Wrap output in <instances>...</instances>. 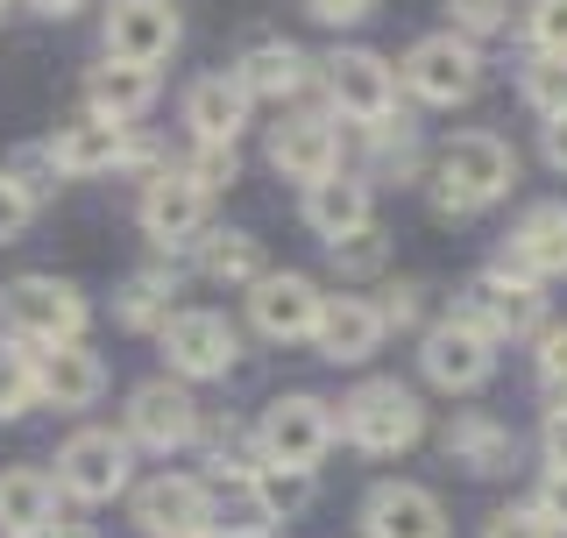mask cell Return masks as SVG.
<instances>
[{"mask_svg":"<svg viewBox=\"0 0 567 538\" xmlns=\"http://www.w3.org/2000/svg\"><path fill=\"white\" fill-rule=\"evenodd\" d=\"M369 220H377V192H369V177L333 170V177H319V185H306V227L327 248L348 241V235H362Z\"/></svg>","mask_w":567,"mask_h":538,"instance_id":"cell-19","label":"cell"},{"mask_svg":"<svg viewBox=\"0 0 567 538\" xmlns=\"http://www.w3.org/2000/svg\"><path fill=\"white\" fill-rule=\"evenodd\" d=\"M341 433L362 446V454L390 461V454H404V446H419V433H425V404H419L404 383H362V390L341 404Z\"/></svg>","mask_w":567,"mask_h":538,"instance_id":"cell-3","label":"cell"},{"mask_svg":"<svg viewBox=\"0 0 567 538\" xmlns=\"http://www.w3.org/2000/svg\"><path fill=\"white\" fill-rule=\"evenodd\" d=\"M29 8H35V14H79L85 0H29Z\"/></svg>","mask_w":567,"mask_h":538,"instance_id":"cell-47","label":"cell"},{"mask_svg":"<svg viewBox=\"0 0 567 538\" xmlns=\"http://www.w3.org/2000/svg\"><path fill=\"white\" fill-rule=\"evenodd\" d=\"M128 468H135L128 439L85 425V433H71L64 454H58V489L79 496V504H114V496L128 489Z\"/></svg>","mask_w":567,"mask_h":538,"instance_id":"cell-7","label":"cell"},{"mask_svg":"<svg viewBox=\"0 0 567 538\" xmlns=\"http://www.w3.org/2000/svg\"><path fill=\"white\" fill-rule=\"evenodd\" d=\"M85 106H93L100 121H121V128H128L135 114H150V106H156V71H150V64L106 58L93 79H85Z\"/></svg>","mask_w":567,"mask_h":538,"instance_id":"cell-26","label":"cell"},{"mask_svg":"<svg viewBox=\"0 0 567 538\" xmlns=\"http://www.w3.org/2000/svg\"><path fill=\"white\" fill-rule=\"evenodd\" d=\"M419 369H425V383H440V390H483L489 369H496V340L475 327L468 312H454V319H440V327H425Z\"/></svg>","mask_w":567,"mask_h":538,"instance_id":"cell-8","label":"cell"},{"mask_svg":"<svg viewBox=\"0 0 567 538\" xmlns=\"http://www.w3.org/2000/svg\"><path fill=\"white\" fill-rule=\"evenodd\" d=\"M539 517L554 531H567V475H546V489H539Z\"/></svg>","mask_w":567,"mask_h":538,"instance_id":"cell-45","label":"cell"},{"mask_svg":"<svg viewBox=\"0 0 567 538\" xmlns=\"http://www.w3.org/2000/svg\"><path fill=\"white\" fill-rule=\"evenodd\" d=\"M398 85H412V93L425 106H461V100H475V85H483V58H475V43L468 35H425V43L404 50V64H398Z\"/></svg>","mask_w":567,"mask_h":538,"instance_id":"cell-5","label":"cell"},{"mask_svg":"<svg viewBox=\"0 0 567 538\" xmlns=\"http://www.w3.org/2000/svg\"><path fill=\"white\" fill-rule=\"evenodd\" d=\"M270 164L291 177V185H319V177L341 170V135H333L327 114H291L270 128Z\"/></svg>","mask_w":567,"mask_h":538,"instance_id":"cell-17","label":"cell"},{"mask_svg":"<svg viewBox=\"0 0 567 538\" xmlns=\"http://www.w3.org/2000/svg\"><path fill=\"white\" fill-rule=\"evenodd\" d=\"M235 79L248 85V100H291V93H306L312 58H306L298 43H284V35H262V43H248V50H241Z\"/></svg>","mask_w":567,"mask_h":538,"instance_id":"cell-24","label":"cell"},{"mask_svg":"<svg viewBox=\"0 0 567 538\" xmlns=\"http://www.w3.org/2000/svg\"><path fill=\"white\" fill-rule=\"evenodd\" d=\"M319 85H327V100L341 106L348 121H362V128L398 121V71H390L377 50H333V58L319 64Z\"/></svg>","mask_w":567,"mask_h":538,"instance_id":"cell-6","label":"cell"},{"mask_svg":"<svg viewBox=\"0 0 567 538\" xmlns=\"http://www.w3.org/2000/svg\"><path fill=\"white\" fill-rule=\"evenodd\" d=\"M100 35H106V58L156 71L177 50V8L171 0H106Z\"/></svg>","mask_w":567,"mask_h":538,"instance_id":"cell-12","label":"cell"},{"mask_svg":"<svg viewBox=\"0 0 567 538\" xmlns=\"http://www.w3.org/2000/svg\"><path fill=\"white\" fill-rule=\"evenodd\" d=\"M0 327L22 348H64V340L85 333V291L64 277H14L0 283Z\"/></svg>","mask_w":567,"mask_h":538,"instance_id":"cell-2","label":"cell"},{"mask_svg":"<svg viewBox=\"0 0 567 538\" xmlns=\"http://www.w3.org/2000/svg\"><path fill=\"white\" fill-rule=\"evenodd\" d=\"M35 375H43V404H58V411H93L100 390H106V362L85 348V340L43 348L35 354Z\"/></svg>","mask_w":567,"mask_h":538,"instance_id":"cell-21","label":"cell"},{"mask_svg":"<svg viewBox=\"0 0 567 538\" xmlns=\"http://www.w3.org/2000/svg\"><path fill=\"white\" fill-rule=\"evenodd\" d=\"M390 304H377L383 312V327H412V319L425 312V283H398V291H383Z\"/></svg>","mask_w":567,"mask_h":538,"instance_id":"cell-43","label":"cell"},{"mask_svg":"<svg viewBox=\"0 0 567 538\" xmlns=\"http://www.w3.org/2000/svg\"><path fill=\"white\" fill-rule=\"evenodd\" d=\"M327 256H333V269H341V277H377V269H383V235H377V227H362V235L333 241Z\"/></svg>","mask_w":567,"mask_h":538,"instance_id":"cell-36","label":"cell"},{"mask_svg":"<svg viewBox=\"0 0 567 538\" xmlns=\"http://www.w3.org/2000/svg\"><path fill=\"white\" fill-rule=\"evenodd\" d=\"M483 538H560V531L539 517V504H511V510H496L483 525Z\"/></svg>","mask_w":567,"mask_h":538,"instance_id":"cell-39","label":"cell"},{"mask_svg":"<svg viewBox=\"0 0 567 538\" xmlns=\"http://www.w3.org/2000/svg\"><path fill=\"white\" fill-rule=\"evenodd\" d=\"M333 411L306 397V390H291V397H277L270 411H262V425H256V454H262V468H319V454L333 446Z\"/></svg>","mask_w":567,"mask_h":538,"instance_id":"cell-4","label":"cell"},{"mask_svg":"<svg viewBox=\"0 0 567 538\" xmlns=\"http://www.w3.org/2000/svg\"><path fill=\"white\" fill-rule=\"evenodd\" d=\"M22 538H58V531H22Z\"/></svg>","mask_w":567,"mask_h":538,"instance_id":"cell-49","label":"cell"},{"mask_svg":"<svg viewBox=\"0 0 567 538\" xmlns=\"http://www.w3.org/2000/svg\"><path fill=\"white\" fill-rule=\"evenodd\" d=\"M319 283L312 277H262L256 291H248V319H256V333L262 340H312V327H319Z\"/></svg>","mask_w":567,"mask_h":538,"instance_id":"cell-18","label":"cell"},{"mask_svg":"<svg viewBox=\"0 0 567 538\" xmlns=\"http://www.w3.org/2000/svg\"><path fill=\"white\" fill-rule=\"evenodd\" d=\"M511 269H525L532 283L539 277H567V199H546V206H525L518 227H511Z\"/></svg>","mask_w":567,"mask_h":538,"instance_id":"cell-20","label":"cell"},{"mask_svg":"<svg viewBox=\"0 0 567 538\" xmlns=\"http://www.w3.org/2000/svg\"><path fill=\"white\" fill-rule=\"evenodd\" d=\"M525 43L532 50H560L567 58V0H532L525 8Z\"/></svg>","mask_w":567,"mask_h":538,"instance_id":"cell-37","label":"cell"},{"mask_svg":"<svg viewBox=\"0 0 567 538\" xmlns=\"http://www.w3.org/2000/svg\"><path fill=\"white\" fill-rule=\"evenodd\" d=\"M447 14H454V35H496L511 22V0H447Z\"/></svg>","mask_w":567,"mask_h":538,"instance_id":"cell-38","label":"cell"},{"mask_svg":"<svg viewBox=\"0 0 567 538\" xmlns=\"http://www.w3.org/2000/svg\"><path fill=\"white\" fill-rule=\"evenodd\" d=\"M135 531L142 538H192L213 531V489L199 475H156L135 489Z\"/></svg>","mask_w":567,"mask_h":538,"instance_id":"cell-13","label":"cell"},{"mask_svg":"<svg viewBox=\"0 0 567 538\" xmlns=\"http://www.w3.org/2000/svg\"><path fill=\"white\" fill-rule=\"evenodd\" d=\"M256 489L277 517H291V510L312 504V468H256Z\"/></svg>","mask_w":567,"mask_h":538,"instance_id":"cell-33","label":"cell"},{"mask_svg":"<svg viewBox=\"0 0 567 538\" xmlns=\"http://www.w3.org/2000/svg\"><path fill=\"white\" fill-rule=\"evenodd\" d=\"M383 312L369 298H327L319 304V327H312V348H319V362H333V369H362L369 354L383 348Z\"/></svg>","mask_w":567,"mask_h":538,"instance_id":"cell-14","label":"cell"},{"mask_svg":"<svg viewBox=\"0 0 567 538\" xmlns=\"http://www.w3.org/2000/svg\"><path fill=\"white\" fill-rule=\"evenodd\" d=\"M447 461L489 482V475L518 468V439H511V425H496L489 411H461V418L447 425Z\"/></svg>","mask_w":567,"mask_h":538,"instance_id":"cell-25","label":"cell"},{"mask_svg":"<svg viewBox=\"0 0 567 538\" xmlns=\"http://www.w3.org/2000/svg\"><path fill=\"white\" fill-rule=\"evenodd\" d=\"M461 312H468L489 340H518V333H539L546 298H539V283H532L525 269L496 262V269H483V277L468 283V304H461Z\"/></svg>","mask_w":567,"mask_h":538,"instance_id":"cell-9","label":"cell"},{"mask_svg":"<svg viewBox=\"0 0 567 538\" xmlns=\"http://www.w3.org/2000/svg\"><path fill=\"white\" fill-rule=\"evenodd\" d=\"M199 269H206V283H241V291H256V283L270 277V269H262L256 235H241V227L206 235V241H199Z\"/></svg>","mask_w":567,"mask_h":538,"instance_id":"cell-28","label":"cell"},{"mask_svg":"<svg viewBox=\"0 0 567 538\" xmlns=\"http://www.w3.org/2000/svg\"><path fill=\"white\" fill-rule=\"evenodd\" d=\"M192 538H227V531H192Z\"/></svg>","mask_w":567,"mask_h":538,"instance_id":"cell-50","label":"cell"},{"mask_svg":"<svg viewBox=\"0 0 567 538\" xmlns=\"http://www.w3.org/2000/svg\"><path fill=\"white\" fill-rule=\"evenodd\" d=\"M539 446H546V468L567 475V411H546V433H539Z\"/></svg>","mask_w":567,"mask_h":538,"instance_id":"cell-44","label":"cell"},{"mask_svg":"<svg viewBox=\"0 0 567 538\" xmlns=\"http://www.w3.org/2000/svg\"><path fill=\"white\" fill-rule=\"evenodd\" d=\"M206 199L213 192L192 185V170H156L150 185H142V235H150L156 248L192 241L206 227Z\"/></svg>","mask_w":567,"mask_h":538,"instance_id":"cell-15","label":"cell"},{"mask_svg":"<svg viewBox=\"0 0 567 538\" xmlns=\"http://www.w3.org/2000/svg\"><path fill=\"white\" fill-rule=\"evenodd\" d=\"M50 156H58L64 177H106V170L128 164V128H121V121L85 114V121H71V128L50 135Z\"/></svg>","mask_w":567,"mask_h":538,"instance_id":"cell-22","label":"cell"},{"mask_svg":"<svg viewBox=\"0 0 567 538\" xmlns=\"http://www.w3.org/2000/svg\"><path fill=\"white\" fill-rule=\"evenodd\" d=\"M8 177H14V185L29 192V206H35V199H50V185H58L64 170H58V156H50V142H35V149H14Z\"/></svg>","mask_w":567,"mask_h":538,"instance_id":"cell-35","label":"cell"},{"mask_svg":"<svg viewBox=\"0 0 567 538\" xmlns=\"http://www.w3.org/2000/svg\"><path fill=\"white\" fill-rule=\"evenodd\" d=\"M114 319L128 333H164V319H171V269L164 262H156V269H135V277L121 283Z\"/></svg>","mask_w":567,"mask_h":538,"instance_id":"cell-29","label":"cell"},{"mask_svg":"<svg viewBox=\"0 0 567 538\" xmlns=\"http://www.w3.org/2000/svg\"><path fill=\"white\" fill-rule=\"evenodd\" d=\"M50 517H58V482L43 468H0V538L50 531Z\"/></svg>","mask_w":567,"mask_h":538,"instance_id":"cell-27","label":"cell"},{"mask_svg":"<svg viewBox=\"0 0 567 538\" xmlns=\"http://www.w3.org/2000/svg\"><path fill=\"white\" fill-rule=\"evenodd\" d=\"M511 185H518V156H511L504 135H483V128L454 135L433 164V206L440 213H483V206L504 199Z\"/></svg>","mask_w":567,"mask_h":538,"instance_id":"cell-1","label":"cell"},{"mask_svg":"<svg viewBox=\"0 0 567 538\" xmlns=\"http://www.w3.org/2000/svg\"><path fill=\"white\" fill-rule=\"evenodd\" d=\"M248 85L235 79V71H206L199 85L185 93V128L199 135V142H235L248 128Z\"/></svg>","mask_w":567,"mask_h":538,"instance_id":"cell-23","label":"cell"},{"mask_svg":"<svg viewBox=\"0 0 567 538\" xmlns=\"http://www.w3.org/2000/svg\"><path fill=\"white\" fill-rule=\"evenodd\" d=\"M164 354L177 383H206V375H227L241 354V333L227 327V312H171L164 319Z\"/></svg>","mask_w":567,"mask_h":538,"instance_id":"cell-11","label":"cell"},{"mask_svg":"<svg viewBox=\"0 0 567 538\" xmlns=\"http://www.w3.org/2000/svg\"><path fill=\"white\" fill-rule=\"evenodd\" d=\"M306 14H312V22H327V29H354V22L377 14V0H306Z\"/></svg>","mask_w":567,"mask_h":538,"instance_id":"cell-41","label":"cell"},{"mask_svg":"<svg viewBox=\"0 0 567 538\" xmlns=\"http://www.w3.org/2000/svg\"><path fill=\"white\" fill-rule=\"evenodd\" d=\"M0 14H8V0H0Z\"/></svg>","mask_w":567,"mask_h":538,"instance_id":"cell-51","label":"cell"},{"mask_svg":"<svg viewBox=\"0 0 567 538\" xmlns=\"http://www.w3.org/2000/svg\"><path fill=\"white\" fill-rule=\"evenodd\" d=\"M539 383L567 390V327H539Z\"/></svg>","mask_w":567,"mask_h":538,"instance_id":"cell-40","label":"cell"},{"mask_svg":"<svg viewBox=\"0 0 567 538\" xmlns=\"http://www.w3.org/2000/svg\"><path fill=\"white\" fill-rule=\"evenodd\" d=\"M362 531L369 538H447V510L419 482H377L362 504Z\"/></svg>","mask_w":567,"mask_h":538,"instance_id":"cell-16","label":"cell"},{"mask_svg":"<svg viewBox=\"0 0 567 538\" xmlns=\"http://www.w3.org/2000/svg\"><path fill=\"white\" fill-rule=\"evenodd\" d=\"M213 517H227V538H262L277 525V510L262 504V489L256 482H227L220 489V504H213Z\"/></svg>","mask_w":567,"mask_h":538,"instance_id":"cell-32","label":"cell"},{"mask_svg":"<svg viewBox=\"0 0 567 538\" xmlns=\"http://www.w3.org/2000/svg\"><path fill=\"white\" fill-rule=\"evenodd\" d=\"M43 404V375H35V348L0 333V418H22Z\"/></svg>","mask_w":567,"mask_h":538,"instance_id":"cell-30","label":"cell"},{"mask_svg":"<svg viewBox=\"0 0 567 538\" xmlns=\"http://www.w3.org/2000/svg\"><path fill=\"white\" fill-rule=\"evenodd\" d=\"M185 170H192V185H199V192H220V185H235V177H241V156H235V142H199Z\"/></svg>","mask_w":567,"mask_h":538,"instance_id":"cell-34","label":"cell"},{"mask_svg":"<svg viewBox=\"0 0 567 538\" xmlns=\"http://www.w3.org/2000/svg\"><path fill=\"white\" fill-rule=\"evenodd\" d=\"M518 93H525V106H532L539 121H560V114H567V58H560V50H539V58L525 64Z\"/></svg>","mask_w":567,"mask_h":538,"instance_id":"cell-31","label":"cell"},{"mask_svg":"<svg viewBox=\"0 0 567 538\" xmlns=\"http://www.w3.org/2000/svg\"><path fill=\"white\" fill-rule=\"evenodd\" d=\"M199 439V404L177 375H150V383L128 390V446H150V454H171V446Z\"/></svg>","mask_w":567,"mask_h":538,"instance_id":"cell-10","label":"cell"},{"mask_svg":"<svg viewBox=\"0 0 567 538\" xmlns=\"http://www.w3.org/2000/svg\"><path fill=\"white\" fill-rule=\"evenodd\" d=\"M50 531H58V538H93V531H85V525H50Z\"/></svg>","mask_w":567,"mask_h":538,"instance_id":"cell-48","label":"cell"},{"mask_svg":"<svg viewBox=\"0 0 567 538\" xmlns=\"http://www.w3.org/2000/svg\"><path fill=\"white\" fill-rule=\"evenodd\" d=\"M539 149H546V164H554L567 177V114L560 121H546V135H539Z\"/></svg>","mask_w":567,"mask_h":538,"instance_id":"cell-46","label":"cell"},{"mask_svg":"<svg viewBox=\"0 0 567 538\" xmlns=\"http://www.w3.org/2000/svg\"><path fill=\"white\" fill-rule=\"evenodd\" d=\"M29 192L22 185H14V177L8 170H0V241H14V235H22V227H29Z\"/></svg>","mask_w":567,"mask_h":538,"instance_id":"cell-42","label":"cell"}]
</instances>
